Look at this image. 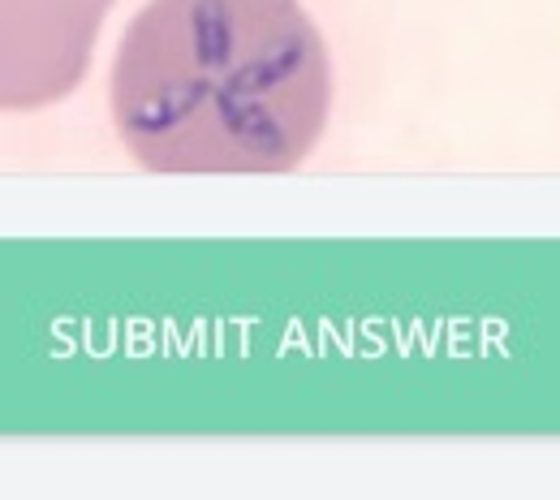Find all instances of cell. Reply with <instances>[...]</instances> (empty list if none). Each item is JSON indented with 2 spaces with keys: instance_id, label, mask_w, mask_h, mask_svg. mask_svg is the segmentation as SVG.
<instances>
[{
  "instance_id": "1",
  "label": "cell",
  "mask_w": 560,
  "mask_h": 500,
  "mask_svg": "<svg viewBox=\"0 0 560 500\" xmlns=\"http://www.w3.org/2000/svg\"><path fill=\"white\" fill-rule=\"evenodd\" d=\"M108 100L151 173H289L328 130L332 61L297 0H147Z\"/></svg>"
},
{
  "instance_id": "2",
  "label": "cell",
  "mask_w": 560,
  "mask_h": 500,
  "mask_svg": "<svg viewBox=\"0 0 560 500\" xmlns=\"http://www.w3.org/2000/svg\"><path fill=\"white\" fill-rule=\"evenodd\" d=\"M112 0H0V112H35L87 78Z\"/></svg>"
}]
</instances>
